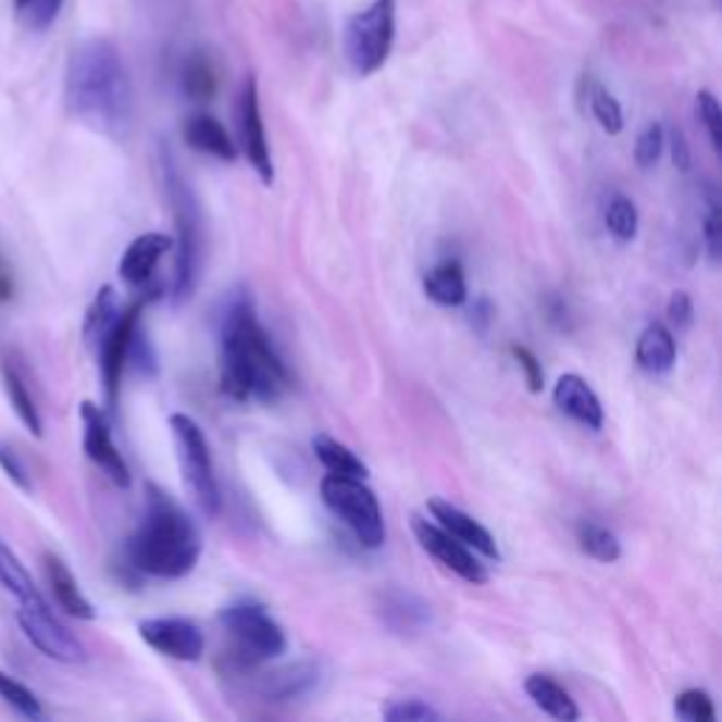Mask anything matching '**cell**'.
<instances>
[{
	"mask_svg": "<svg viewBox=\"0 0 722 722\" xmlns=\"http://www.w3.org/2000/svg\"><path fill=\"white\" fill-rule=\"evenodd\" d=\"M164 178H167V195L173 201V215H175V229L178 237L173 246H178L175 254V279H173V297L175 302L189 299L198 279V258H201V212H198V201H195L192 189L184 184L178 173H175L173 161H164Z\"/></svg>",
	"mask_w": 722,
	"mask_h": 722,
	"instance_id": "cell-6",
	"label": "cell"
},
{
	"mask_svg": "<svg viewBox=\"0 0 722 722\" xmlns=\"http://www.w3.org/2000/svg\"><path fill=\"white\" fill-rule=\"evenodd\" d=\"M127 361H133V364H136V370H139V373H145V375H153L155 370H159V359H155L150 339H147L145 331H141V322H139V327H136V334H133Z\"/></svg>",
	"mask_w": 722,
	"mask_h": 722,
	"instance_id": "cell-40",
	"label": "cell"
},
{
	"mask_svg": "<svg viewBox=\"0 0 722 722\" xmlns=\"http://www.w3.org/2000/svg\"><path fill=\"white\" fill-rule=\"evenodd\" d=\"M667 316L677 331H686L692 325V316H695V306H692V297L686 291H674L672 299L667 306Z\"/></svg>",
	"mask_w": 722,
	"mask_h": 722,
	"instance_id": "cell-43",
	"label": "cell"
},
{
	"mask_svg": "<svg viewBox=\"0 0 722 722\" xmlns=\"http://www.w3.org/2000/svg\"><path fill=\"white\" fill-rule=\"evenodd\" d=\"M203 542L195 522L164 488L145 486V516L127 542V564L155 578L189 576L201 559Z\"/></svg>",
	"mask_w": 722,
	"mask_h": 722,
	"instance_id": "cell-3",
	"label": "cell"
},
{
	"mask_svg": "<svg viewBox=\"0 0 722 722\" xmlns=\"http://www.w3.org/2000/svg\"><path fill=\"white\" fill-rule=\"evenodd\" d=\"M139 635L150 649L167 655L173 660H184V663L201 660L203 649H207V638L198 630V624H192L189 619H178V615L145 619L139 624Z\"/></svg>",
	"mask_w": 722,
	"mask_h": 722,
	"instance_id": "cell-14",
	"label": "cell"
},
{
	"mask_svg": "<svg viewBox=\"0 0 722 722\" xmlns=\"http://www.w3.org/2000/svg\"><path fill=\"white\" fill-rule=\"evenodd\" d=\"M587 99H590V111L596 116V122L605 127L610 136H619L624 130V111H621V102L612 97L610 90L601 88V85L590 83V90H587Z\"/></svg>",
	"mask_w": 722,
	"mask_h": 722,
	"instance_id": "cell-33",
	"label": "cell"
},
{
	"mask_svg": "<svg viewBox=\"0 0 722 722\" xmlns=\"http://www.w3.org/2000/svg\"><path fill=\"white\" fill-rule=\"evenodd\" d=\"M635 361L646 373L667 375L677 361V345H674L672 331L660 322L646 325L644 334L638 336V345H635Z\"/></svg>",
	"mask_w": 722,
	"mask_h": 722,
	"instance_id": "cell-22",
	"label": "cell"
},
{
	"mask_svg": "<svg viewBox=\"0 0 722 722\" xmlns=\"http://www.w3.org/2000/svg\"><path fill=\"white\" fill-rule=\"evenodd\" d=\"M0 469L7 472V477L12 480L21 491H35V483H32V474H28V465L23 463L21 451L14 449L12 444H7V440H0Z\"/></svg>",
	"mask_w": 722,
	"mask_h": 722,
	"instance_id": "cell-38",
	"label": "cell"
},
{
	"mask_svg": "<svg viewBox=\"0 0 722 722\" xmlns=\"http://www.w3.org/2000/svg\"><path fill=\"white\" fill-rule=\"evenodd\" d=\"M184 141H187L192 150L212 155V159H237V147L235 141H232V136L226 133V127H223L215 116H209V113H192V116L184 122Z\"/></svg>",
	"mask_w": 722,
	"mask_h": 722,
	"instance_id": "cell-21",
	"label": "cell"
},
{
	"mask_svg": "<svg viewBox=\"0 0 722 722\" xmlns=\"http://www.w3.org/2000/svg\"><path fill=\"white\" fill-rule=\"evenodd\" d=\"M426 508H430L432 520L438 522L446 534L463 542L465 548L477 550V553L488 556V559H500V548H497L494 536L488 534V528H483L474 516H469L465 511H460L458 506H451V502L440 500V497H432Z\"/></svg>",
	"mask_w": 722,
	"mask_h": 722,
	"instance_id": "cell-15",
	"label": "cell"
},
{
	"mask_svg": "<svg viewBox=\"0 0 722 722\" xmlns=\"http://www.w3.org/2000/svg\"><path fill=\"white\" fill-rule=\"evenodd\" d=\"M674 711L686 722H714L717 717L714 702H711V697L706 695V692H700V688H686V692H681L677 700H674Z\"/></svg>",
	"mask_w": 722,
	"mask_h": 722,
	"instance_id": "cell-35",
	"label": "cell"
},
{
	"mask_svg": "<svg viewBox=\"0 0 722 722\" xmlns=\"http://www.w3.org/2000/svg\"><path fill=\"white\" fill-rule=\"evenodd\" d=\"M553 403L559 407V412H564V415L573 418L576 424L587 426V430H601L605 426V407H601L598 396L582 375H562L553 387Z\"/></svg>",
	"mask_w": 722,
	"mask_h": 722,
	"instance_id": "cell-16",
	"label": "cell"
},
{
	"mask_svg": "<svg viewBox=\"0 0 722 722\" xmlns=\"http://www.w3.org/2000/svg\"><path fill=\"white\" fill-rule=\"evenodd\" d=\"M217 621L235 640V652L240 663H260V660H274L285 655L288 638L283 626L271 619V612L254 601H237V605L223 607Z\"/></svg>",
	"mask_w": 722,
	"mask_h": 722,
	"instance_id": "cell-8",
	"label": "cell"
},
{
	"mask_svg": "<svg viewBox=\"0 0 722 722\" xmlns=\"http://www.w3.org/2000/svg\"><path fill=\"white\" fill-rule=\"evenodd\" d=\"M469 316H472L474 331H480V334H486V327L491 325V320H494L491 299L480 297L477 302H474V306H472V311H469Z\"/></svg>",
	"mask_w": 722,
	"mask_h": 722,
	"instance_id": "cell-45",
	"label": "cell"
},
{
	"mask_svg": "<svg viewBox=\"0 0 722 722\" xmlns=\"http://www.w3.org/2000/svg\"><path fill=\"white\" fill-rule=\"evenodd\" d=\"M313 451H316V460L327 469V474H341V477H359L368 480V465L356 458L353 451L345 444L334 440L331 435H316L313 438Z\"/></svg>",
	"mask_w": 722,
	"mask_h": 722,
	"instance_id": "cell-26",
	"label": "cell"
},
{
	"mask_svg": "<svg viewBox=\"0 0 722 722\" xmlns=\"http://www.w3.org/2000/svg\"><path fill=\"white\" fill-rule=\"evenodd\" d=\"M412 531H415V539L421 542V548L430 556H435L446 570H451L455 576H460L469 584H486L488 582V570L486 564L477 562V556L472 553V548H465L463 542H458L455 536L446 534L438 522H430L424 516H412Z\"/></svg>",
	"mask_w": 722,
	"mask_h": 722,
	"instance_id": "cell-12",
	"label": "cell"
},
{
	"mask_svg": "<svg viewBox=\"0 0 722 722\" xmlns=\"http://www.w3.org/2000/svg\"><path fill=\"white\" fill-rule=\"evenodd\" d=\"M291 384L283 359L258 322L246 291L232 294L221 316V389L235 401H277Z\"/></svg>",
	"mask_w": 722,
	"mask_h": 722,
	"instance_id": "cell-2",
	"label": "cell"
},
{
	"mask_svg": "<svg viewBox=\"0 0 722 722\" xmlns=\"http://www.w3.org/2000/svg\"><path fill=\"white\" fill-rule=\"evenodd\" d=\"M424 291L432 302L444 308H458L469 299V285H465L463 265L458 260H444L435 269L426 271Z\"/></svg>",
	"mask_w": 722,
	"mask_h": 722,
	"instance_id": "cell-24",
	"label": "cell"
},
{
	"mask_svg": "<svg viewBox=\"0 0 722 722\" xmlns=\"http://www.w3.org/2000/svg\"><path fill=\"white\" fill-rule=\"evenodd\" d=\"M382 714L387 722H435L444 717L438 709H432L430 702L421 700V697L389 700L382 709Z\"/></svg>",
	"mask_w": 722,
	"mask_h": 722,
	"instance_id": "cell-34",
	"label": "cell"
},
{
	"mask_svg": "<svg viewBox=\"0 0 722 722\" xmlns=\"http://www.w3.org/2000/svg\"><path fill=\"white\" fill-rule=\"evenodd\" d=\"M119 299H116V291H113L111 285H102L97 291V297H94V302L88 306V313H85V325H83V336L85 341H88L90 348L97 350L99 341H102V336L111 331V325L116 322L119 316Z\"/></svg>",
	"mask_w": 722,
	"mask_h": 722,
	"instance_id": "cell-27",
	"label": "cell"
},
{
	"mask_svg": "<svg viewBox=\"0 0 722 722\" xmlns=\"http://www.w3.org/2000/svg\"><path fill=\"white\" fill-rule=\"evenodd\" d=\"M322 502L331 508V514L339 516L359 545L375 550L384 545V514L378 506V497L364 486L359 477H341V474H325L320 483Z\"/></svg>",
	"mask_w": 722,
	"mask_h": 722,
	"instance_id": "cell-5",
	"label": "cell"
},
{
	"mask_svg": "<svg viewBox=\"0 0 722 722\" xmlns=\"http://www.w3.org/2000/svg\"><path fill=\"white\" fill-rule=\"evenodd\" d=\"M63 3L65 0H26V7H23L21 14H26L28 28L46 32V28L57 21V14H60Z\"/></svg>",
	"mask_w": 722,
	"mask_h": 722,
	"instance_id": "cell-39",
	"label": "cell"
},
{
	"mask_svg": "<svg viewBox=\"0 0 722 722\" xmlns=\"http://www.w3.org/2000/svg\"><path fill=\"white\" fill-rule=\"evenodd\" d=\"M9 294H12V283H9L7 260H3V254H0V299H9Z\"/></svg>",
	"mask_w": 722,
	"mask_h": 722,
	"instance_id": "cell-46",
	"label": "cell"
},
{
	"mask_svg": "<svg viewBox=\"0 0 722 722\" xmlns=\"http://www.w3.org/2000/svg\"><path fill=\"white\" fill-rule=\"evenodd\" d=\"M695 102H697V116H700L702 127H706V133H709L714 153H722V111H720V102H717V97L711 94V90H700Z\"/></svg>",
	"mask_w": 722,
	"mask_h": 722,
	"instance_id": "cell-37",
	"label": "cell"
},
{
	"mask_svg": "<svg viewBox=\"0 0 722 722\" xmlns=\"http://www.w3.org/2000/svg\"><path fill=\"white\" fill-rule=\"evenodd\" d=\"M0 700H7L14 711L26 720H42L46 711H42V702L37 700V695L28 686H23L17 677L12 674L0 672Z\"/></svg>",
	"mask_w": 722,
	"mask_h": 722,
	"instance_id": "cell-32",
	"label": "cell"
},
{
	"mask_svg": "<svg viewBox=\"0 0 722 722\" xmlns=\"http://www.w3.org/2000/svg\"><path fill=\"white\" fill-rule=\"evenodd\" d=\"M378 615L398 635H418L432 624V607L407 590H387L378 598Z\"/></svg>",
	"mask_w": 722,
	"mask_h": 722,
	"instance_id": "cell-19",
	"label": "cell"
},
{
	"mask_svg": "<svg viewBox=\"0 0 722 722\" xmlns=\"http://www.w3.org/2000/svg\"><path fill=\"white\" fill-rule=\"evenodd\" d=\"M17 621H21L23 635L46 658L57 660V663H83L85 660V646L69 626L60 624L42 593L26 598V601H17Z\"/></svg>",
	"mask_w": 722,
	"mask_h": 722,
	"instance_id": "cell-9",
	"label": "cell"
},
{
	"mask_svg": "<svg viewBox=\"0 0 722 722\" xmlns=\"http://www.w3.org/2000/svg\"><path fill=\"white\" fill-rule=\"evenodd\" d=\"M0 373H3V387H7V396L9 401H12V410L21 418V424L26 426L35 438H42V415L40 410H37V401L35 396H32V389H28L21 364L7 356V359L0 361Z\"/></svg>",
	"mask_w": 722,
	"mask_h": 722,
	"instance_id": "cell-23",
	"label": "cell"
},
{
	"mask_svg": "<svg viewBox=\"0 0 722 722\" xmlns=\"http://www.w3.org/2000/svg\"><path fill=\"white\" fill-rule=\"evenodd\" d=\"M578 548L587 556H593L596 562H619L621 559V542L619 536L607 531L605 525H596V522H582L576 528Z\"/></svg>",
	"mask_w": 722,
	"mask_h": 722,
	"instance_id": "cell-29",
	"label": "cell"
},
{
	"mask_svg": "<svg viewBox=\"0 0 722 722\" xmlns=\"http://www.w3.org/2000/svg\"><path fill=\"white\" fill-rule=\"evenodd\" d=\"M42 570H46V578H49L51 596H54L57 607H60L65 615L79 621L97 619V610H94V605L85 598V593L79 590L77 578H74V573H71L69 564H65L60 556H42Z\"/></svg>",
	"mask_w": 722,
	"mask_h": 722,
	"instance_id": "cell-20",
	"label": "cell"
},
{
	"mask_svg": "<svg viewBox=\"0 0 722 722\" xmlns=\"http://www.w3.org/2000/svg\"><path fill=\"white\" fill-rule=\"evenodd\" d=\"M23 7H26V0H14V9H17V12H23Z\"/></svg>",
	"mask_w": 722,
	"mask_h": 722,
	"instance_id": "cell-47",
	"label": "cell"
},
{
	"mask_svg": "<svg viewBox=\"0 0 722 722\" xmlns=\"http://www.w3.org/2000/svg\"><path fill=\"white\" fill-rule=\"evenodd\" d=\"M180 88L192 102H209L217 94V74L207 54H189L180 69Z\"/></svg>",
	"mask_w": 722,
	"mask_h": 722,
	"instance_id": "cell-28",
	"label": "cell"
},
{
	"mask_svg": "<svg viewBox=\"0 0 722 722\" xmlns=\"http://www.w3.org/2000/svg\"><path fill=\"white\" fill-rule=\"evenodd\" d=\"M153 294H145V297H139L136 302H130L125 311H119L111 331H108V334L102 336V341H99L97 356H99V370H102L108 407H116L119 387H122V375H125L127 368V353H130L133 334H136V327H139L141 322V311H145L147 302L153 299Z\"/></svg>",
	"mask_w": 722,
	"mask_h": 722,
	"instance_id": "cell-10",
	"label": "cell"
},
{
	"mask_svg": "<svg viewBox=\"0 0 722 722\" xmlns=\"http://www.w3.org/2000/svg\"><path fill=\"white\" fill-rule=\"evenodd\" d=\"M0 584H3V590L9 596H14V601H26V598L40 593L35 582H32V576H28V570L21 564V559L3 542H0Z\"/></svg>",
	"mask_w": 722,
	"mask_h": 722,
	"instance_id": "cell-31",
	"label": "cell"
},
{
	"mask_svg": "<svg viewBox=\"0 0 722 722\" xmlns=\"http://www.w3.org/2000/svg\"><path fill=\"white\" fill-rule=\"evenodd\" d=\"M525 692H528L531 700L536 702V709H542L548 717H553V720L576 722L578 717H582L576 700H573L553 677H548V674H531L528 681H525Z\"/></svg>",
	"mask_w": 722,
	"mask_h": 722,
	"instance_id": "cell-25",
	"label": "cell"
},
{
	"mask_svg": "<svg viewBox=\"0 0 722 722\" xmlns=\"http://www.w3.org/2000/svg\"><path fill=\"white\" fill-rule=\"evenodd\" d=\"M702 240H706V251H709L711 263H720V254H722V212H720V201H717V198H711L709 215H706V223H702Z\"/></svg>",
	"mask_w": 722,
	"mask_h": 722,
	"instance_id": "cell-41",
	"label": "cell"
},
{
	"mask_svg": "<svg viewBox=\"0 0 722 722\" xmlns=\"http://www.w3.org/2000/svg\"><path fill=\"white\" fill-rule=\"evenodd\" d=\"M669 145H672L674 167L681 170V173H688V170H692V150H688V141L686 136H683V130L672 127V133H669Z\"/></svg>",
	"mask_w": 722,
	"mask_h": 722,
	"instance_id": "cell-44",
	"label": "cell"
},
{
	"mask_svg": "<svg viewBox=\"0 0 722 722\" xmlns=\"http://www.w3.org/2000/svg\"><path fill=\"white\" fill-rule=\"evenodd\" d=\"M237 136H240V150H244L251 170L258 173V178L263 180L265 187H271L274 184V161H271L263 113H260L258 79L251 77V74L246 77L244 88H240V99H237Z\"/></svg>",
	"mask_w": 722,
	"mask_h": 722,
	"instance_id": "cell-11",
	"label": "cell"
},
{
	"mask_svg": "<svg viewBox=\"0 0 722 722\" xmlns=\"http://www.w3.org/2000/svg\"><path fill=\"white\" fill-rule=\"evenodd\" d=\"M511 356L516 359L522 373H525V382H528L531 393H542V387H545V373H542L539 359H536L528 348H522V345H514V348H511Z\"/></svg>",
	"mask_w": 722,
	"mask_h": 722,
	"instance_id": "cell-42",
	"label": "cell"
},
{
	"mask_svg": "<svg viewBox=\"0 0 722 722\" xmlns=\"http://www.w3.org/2000/svg\"><path fill=\"white\" fill-rule=\"evenodd\" d=\"M607 232H610L619 244H632L638 235V207L626 195H612L607 203Z\"/></svg>",
	"mask_w": 722,
	"mask_h": 722,
	"instance_id": "cell-30",
	"label": "cell"
},
{
	"mask_svg": "<svg viewBox=\"0 0 722 722\" xmlns=\"http://www.w3.org/2000/svg\"><path fill=\"white\" fill-rule=\"evenodd\" d=\"M396 0H373L345 26V57L359 77L382 71L396 42Z\"/></svg>",
	"mask_w": 722,
	"mask_h": 722,
	"instance_id": "cell-4",
	"label": "cell"
},
{
	"mask_svg": "<svg viewBox=\"0 0 722 722\" xmlns=\"http://www.w3.org/2000/svg\"><path fill=\"white\" fill-rule=\"evenodd\" d=\"M320 663H316V660H299V663H291V667L263 674V677H260V692H263L265 700L288 702L311 695L313 688L320 686Z\"/></svg>",
	"mask_w": 722,
	"mask_h": 722,
	"instance_id": "cell-18",
	"label": "cell"
},
{
	"mask_svg": "<svg viewBox=\"0 0 722 722\" xmlns=\"http://www.w3.org/2000/svg\"><path fill=\"white\" fill-rule=\"evenodd\" d=\"M663 145H667V136H663V127L658 122L652 125H646L640 130L638 141H635V161H638L640 170H652L655 164L660 161V153H663Z\"/></svg>",
	"mask_w": 722,
	"mask_h": 722,
	"instance_id": "cell-36",
	"label": "cell"
},
{
	"mask_svg": "<svg viewBox=\"0 0 722 722\" xmlns=\"http://www.w3.org/2000/svg\"><path fill=\"white\" fill-rule=\"evenodd\" d=\"M79 418H83V449L88 455L90 463H97L108 477H111L113 486L127 488L130 486V469H127L122 451L116 449L111 435V424H108V415L99 410L97 403L83 401L79 407Z\"/></svg>",
	"mask_w": 722,
	"mask_h": 722,
	"instance_id": "cell-13",
	"label": "cell"
},
{
	"mask_svg": "<svg viewBox=\"0 0 722 722\" xmlns=\"http://www.w3.org/2000/svg\"><path fill=\"white\" fill-rule=\"evenodd\" d=\"M170 249H173V237L164 235V232H147V235L136 237L119 260V277L125 279L130 288H141V285L150 283L155 265Z\"/></svg>",
	"mask_w": 722,
	"mask_h": 722,
	"instance_id": "cell-17",
	"label": "cell"
},
{
	"mask_svg": "<svg viewBox=\"0 0 722 722\" xmlns=\"http://www.w3.org/2000/svg\"><path fill=\"white\" fill-rule=\"evenodd\" d=\"M170 430H173L175 449H178L180 474H184V483L192 494L195 506L201 508L207 516H215L221 511V488H217L215 469H212L207 435L184 412L170 415Z\"/></svg>",
	"mask_w": 722,
	"mask_h": 722,
	"instance_id": "cell-7",
	"label": "cell"
},
{
	"mask_svg": "<svg viewBox=\"0 0 722 722\" xmlns=\"http://www.w3.org/2000/svg\"><path fill=\"white\" fill-rule=\"evenodd\" d=\"M65 102L85 127L122 141L133 127V85L119 49L104 37L79 42L69 60Z\"/></svg>",
	"mask_w": 722,
	"mask_h": 722,
	"instance_id": "cell-1",
	"label": "cell"
}]
</instances>
